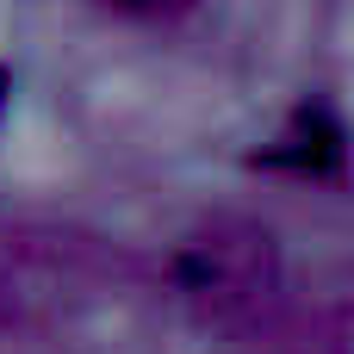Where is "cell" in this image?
Listing matches in <instances>:
<instances>
[{
	"mask_svg": "<svg viewBox=\"0 0 354 354\" xmlns=\"http://www.w3.org/2000/svg\"><path fill=\"white\" fill-rule=\"evenodd\" d=\"M93 6H106V12H118V19H174V12H187L193 0H93Z\"/></svg>",
	"mask_w": 354,
	"mask_h": 354,
	"instance_id": "7a4b0ae2",
	"label": "cell"
},
{
	"mask_svg": "<svg viewBox=\"0 0 354 354\" xmlns=\"http://www.w3.org/2000/svg\"><path fill=\"white\" fill-rule=\"evenodd\" d=\"M180 286L212 324L255 317L274 292V243L255 224H212L180 255Z\"/></svg>",
	"mask_w": 354,
	"mask_h": 354,
	"instance_id": "6da1fadb",
	"label": "cell"
}]
</instances>
